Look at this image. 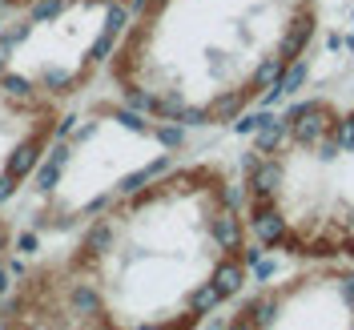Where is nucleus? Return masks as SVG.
<instances>
[{"instance_id":"1","label":"nucleus","mask_w":354,"mask_h":330,"mask_svg":"<svg viewBox=\"0 0 354 330\" xmlns=\"http://www.w3.org/2000/svg\"><path fill=\"white\" fill-rule=\"evenodd\" d=\"M254 230L238 169L181 157L53 246L97 330H209L250 282Z\"/></svg>"},{"instance_id":"10","label":"nucleus","mask_w":354,"mask_h":330,"mask_svg":"<svg viewBox=\"0 0 354 330\" xmlns=\"http://www.w3.org/2000/svg\"><path fill=\"white\" fill-rule=\"evenodd\" d=\"M37 4H48V0H0V17H8V12H24V8H37Z\"/></svg>"},{"instance_id":"7","label":"nucleus","mask_w":354,"mask_h":330,"mask_svg":"<svg viewBox=\"0 0 354 330\" xmlns=\"http://www.w3.org/2000/svg\"><path fill=\"white\" fill-rule=\"evenodd\" d=\"M65 113V105L32 89L0 81V214H8L24 194Z\"/></svg>"},{"instance_id":"3","label":"nucleus","mask_w":354,"mask_h":330,"mask_svg":"<svg viewBox=\"0 0 354 330\" xmlns=\"http://www.w3.org/2000/svg\"><path fill=\"white\" fill-rule=\"evenodd\" d=\"M258 250L354 262V101H302L238 165Z\"/></svg>"},{"instance_id":"6","label":"nucleus","mask_w":354,"mask_h":330,"mask_svg":"<svg viewBox=\"0 0 354 330\" xmlns=\"http://www.w3.org/2000/svg\"><path fill=\"white\" fill-rule=\"evenodd\" d=\"M209 330H354V262L298 258L286 274L245 286Z\"/></svg>"},{"instance_id":"9","label":"nucleus","mask_w":354,"mask_h":330,"mask_svg":"<svg viewBox=\"0 0 354 330\" xmlns=\"http://www.w3.org/2000/svg\"><path fill=\"white\" fill-rule=\"evenodd\" d=\"M21 266H24L21 262V230H17V218L8 210V214H0V306H4L8 290L17 282Z\"/></svg>"},{"instance_id":"8","label":"nucleus","mask_w":354,"mask_h":330,"mask_svg":"<svg viewBox=\"0 0 354 330\" xmlns=\"http://www.w3.org/2000/svg\"><path fill=\"white\" fill-rule=\"evenodd\" d=\"M0 330H97L73 306L57 254L41 250L21 266L17 282L0 306Z\"/></svg>"},{"instance_id":"4","label":"nucleus","mask_w":354,"mask_h":330,"mask_svg":"<svg viewBox=\"0 0 354 330\" xmlns=\"http://www.w3.org/2000/svg\"><path fill=\"white\" fill-rule=\"evenodd\" d=\"M181 157H189V133L145 117L109 89H93L65 113L37 174L12 205L21 242L61 246L93 214Z\"/></svg>"},{"instance_id":"5","label":"nucleus","mask_w":354,"mask_h":330,"mask_svg":"<svg viewBox=\"0 0 354 330\" xmlns=\"http://www.w3.org/2000/svg\"><path fill=\"white\" fill-rule=\"evenodd\" d=\"M129 8L133 0H48L8 12L0 24V81L73 109L101 89Z\"/></svg>"},{"instance_id":"2","label":"nucleus","mask_w":354,"mask_h":330,"mask_svg":"<svg viewBox=\"0 0 354 330\" xmlns=\"http://www.w3.org/2000/svg\"><path fill=\"white\" fill-rule=\"evenodd\" d=\"M322 0H133L101 89L169 129H230L278 97Z\"/></svg>"}]
</instances>
